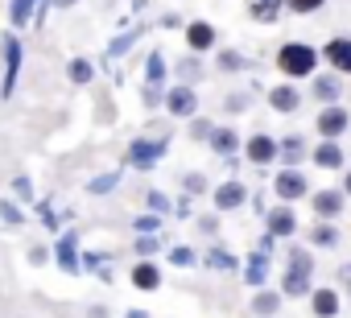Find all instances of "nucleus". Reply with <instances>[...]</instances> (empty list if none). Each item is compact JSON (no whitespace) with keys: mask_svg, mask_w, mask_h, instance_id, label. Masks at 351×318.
I'll return each mask as SVG.
<instances>
[{"mask_svg":"<svg viewBox=\"0 0 351 318\" xmlns=\"http://www.w3.org/2000/svg\"><path fill=\"white\" fill-rule=\"evenodd\" d=\"M314 62H318V54H314L310 46H302V42H289V46H281V54H277V66H281L285 75H314Z\"/></svg>","mask_w":351,"mask_h":318,"instance_id":"f257e3e1","label":"nucleus"},{"mask_svg":"<svg viewBox=\"0 0 351 318\" xmlns=\"http://www.w3.org/2000/svg\"><path fill=\"white\" fill-rule=\"evenodd\" d=\"M310 269H314V260L302 248H293L289 252V273H285V293H306L310 289Z\"/></svg>","mask_w":351,"mask_h":318,"instance_id":"f03ea898","label":"nucleus"},{"mask_svg":"<svg viewBox=\"0 0 351 318\" xmlns=\"http://www.w3.org/2000/svg\"><path fill=\"white\" fill-rule=\"evenodd\" d=\"M161 153H165V145H161V140H136V145L128 149L132 166H153V162H157Z\"/></svg>","mask_w":351,"mask_h":318,"instance_id":"7ed1b4c3","label":"nucleus"},{"mask_svg":"<svg viewBox=\"0 0 351 318\" xmlns=\"http://www.w3.org/2000/svg\"><path fill=\"white\" fill-rule=\"evenodd\" d=\"M343 128H347V112H343V108H326V112L318 116V132H322L326 140H335Z\"/></svg>","mask_w":351,"mask_h":318,"instance_id":"20e7f679","label":"nucleus"},{"mask_svg":"<svg viewBox=\"0 0 351 318\" xmlns=\"http://www.w3.org/2000/svg\"><path fill=\"white\" fill-rule=\"evenodd\" d=\"M277 195H281V199H302V195H306V178H302L298 170L277 174Z\"/></svg>","mask_w":351,"mask_h":318,"instance_id":"39448f33","label":"nucleus"},{"mask_svg":"<svg viewBox=\"0 0 351 318\" xmlns=\"http://www.w3.org/2000/svg\"><path fill=\"white\" fill-rule=\"evenodd\" d=\"M326 58H330L335 71H347V75H351V42H347V38L326 42Z\"/></svg>","mask_w":351,"mask_h":318,"instance_id":"423d86ee","label":"nucleus"},{"mask_svg":"<svg viewBox=\"0 0 351 318\" xmlns=\"http://www.w3.org/2000/svg\"><path fill=\"white\" fill-rule=\"evenodd\" d=\"M165 103H169L173 116H191V112H195V91H191V87H173Z\"/></svg>","mask_w":351,"mask_h":318,"instance_id":"0eeeda50","label":"nucleus"},{"mask_svg":"<svg viewBox=\"0 0 351 318\" xmlns=\"http://www.w3.org/2000/svg\"><path fill=\"white\" fill-rule=\"evenodd\" d=\"M314 211H318L322 219L339 215V211H343V195H339V191H318V195H314Z\"/></svg>","mask_w":351,"mask_h":318,"instance_id":"6e6552de","label":"nucleus"},{"mask_svg":"<svg viewBox=\"0 0 351 318\" xmlns=\"http://www.w3.org/2000/svg\"><path fill=\"white\" fill-rule=\"evenodd\" d=\"M186 42H191V50H211V46H215V29L203 25V21H195V25L186 29Z\"/></svg>","mask_w":351,"mask_h":318,"instance_id":"1a4fd4ad","label":"nucleus"},{"mask_svg":"<svg viewBox=\"0 0 351 318\" xmlns=\"http://www.w3.org/2000/svg\"><path fill=\"white\" fill-rule=\"evenodd\" d=\"M248 157H252L256 166H265V162H273V157H277V145L269 136H252L248 140Z\"/></svg>","mask_w":351,"mask_h":318,"instance_id":"9d476101","label":"nucleus"},{"mask_svg":"<svg viewBox=\"0 0 351 318\" xmlns=\"http://www.w3.org/2000/svg\"><path fill=\"white\" fill-rule=\"evenodd\" d=\"M314 157H318V166H322V170H335V166H343V149H339L335 140H322Z\"/></svg>","mask_w":351,"mask_h":318,"instance_id":"9b49d317","label":"nucleus"},{"mask_svg":"<svg viewBox=\"0 0 351 318\" xmlns=\"http://www.w3.org/2000/svg\"><path fill=\"white\" fill-rule=\"evenodd\" d=\"M335 310H339V293L335 289H318L314 293V314L318 318H335Z\"/></svg>","mask_w":351,"mask_h":318,"instance_id":"f8f14e48","label":"nucleus"},{"mask_svg":"<svg viewBox=\"0 0 351 318\" xmlns=\"http://www.w3.org/2000/svg\"><path fill=\"white\" fill-rule=\"evenodd\" d=\"M215 203H219L223 211H232V207H240V203H244V186H240V182H228V186H219V195H215Z\"/></svg>","mask_w":351,"mask_h":318,"instance_id":"ddd939ff","label":"nucleus"},{"mask_svg":"<svg viewBox=\"0 0 351 318\" xmlns=\"http://www.w3.org/2000/svg\"><path fill=\"white\" fill-rule=\"evenodd\" d=\"M269 103H273L277 112H293V108H298V91H293V87H277V91H269Z\"/></svg>","mask_w":351,"mask_h":318,"instance_id":"4468645a","label":"nucleus"},{"mask_svg":"<svg viewBox=\"0 0 351 318\" xmlns=\"http://www.w3.org/2000/svg\"><path fill=\"white\" fill-rule=\"evenodd\" d=\"M269 232H273V236H289V232H293V215H289L285 207H277V211L269 215Z\"/></svg>","mask_w":351,"mask_h":318,"instance_id":"2eb2a0df","label":"nucleus"},{"mask_svg":"<svg viewBox=\"0 0 351 318\" xmlns=\"http://www.w3.org/2000/svg\"><path fill=\"white\" fill-rule=\"evenodd\" d=\"M17 71H21V50H17V42H9V75H5V95L13 91V83H17Z\"/></svg>","mask_w":351,"mask_h":318,"instance_id":"dca6fc26","label":"nucleus"},{"mask_svg":"<svg viewBox=\"0 0 351 318\" xmlns=\"http://www.w3.org/2000/svg\"><path fill=\"white\" fill-rule=\"evenodd\" d=\"M132 281H136V289H157V269L153 265H136V273H132Z\"/></svg>","mask_w":351,"mask_h":318,"instance_id":"f3484780","label":"nucleus"},{"mask_svg":"<svg viewBox=\"0 0 351 318\" xmlns=\"http://www.w3.org/2000/svg\"><path fill=\"white\" fill-rule=\"evenodd\" d=\"M248 5H252V17L273 21V17H277V9H281V0H248Z\"/></svg>","mask_w":351,"mask_h":318,"instance_id":"a211bd4d","label":"nucleus"},{"mask_svg":"<svg viewBox=\"0 0 351 318\" xmlns=\"http://www.w3.org/2000/svg\"><path fill=\"white\" fill-rule=\"evenodd\" d=\"M161 79H165V62H161V54H153L149 58V99H153V91H157Z\"/></svg>","mask_w":351,"mask_h":318,"instance_id":"6ab92c4d","label":"nucleus"},{"mask_svg":"<svg viewBox=\"0 0 351 318\" xmlns=\"http://www.w3.org/2000/svg\"><path fill=\"white\" fill-rule=\"evenodd\" d=\"M244 277H248L252 285H261V281H265V252H256V256L248 260V273H244Z\"/></svg>","mask_w":351,"mask_h":318,"instance_id":"aec40b11","label":"nucleus"},{"mask_svg":"<svg viewBox=\"0 0 351 318\" xmlns=\"http://www.w3.org/2000/svg\"><path fill=\"white\" fill-rule=\"evenodd\" d=\"M58 260H62V269H75V236H66L58 244Z\"/></svg>","mask_w":351,"mask_h":318,"instance_id":"412c9836","label":"nucleus"},{"mask_svg":"<svg viewBox=\"0 0 351 318\" xmlns=\"http://www.w3.org/2000/svg\"><path fill=\"white\" fill-rule=\"evenodd\" d=\"M71 79H75V83H87V79H91V62L75 58V62H71Z\"/></svg>","mask_w":351,"mask_h":318,"instance_id":"4be33fe9","label":"nucleus"},{"mask_svg":"<svg viewBox=\"0 0 351 318\" xmlns=\"http://www.w3.org/2000/svg\"><path fill=\"white\" fill-rule=\"evenodd\" d=\"M211 145H215L219 153H232V149H236V132H228V128H223V132H215V140H211Z\"/></svg>","mask_w":351,"mask_h":318,"instance_id":"5701e85b","label":"nucleus"},{"mask_svg":"<svg viewBox=\"0 0 351 318\" xmlns=\"http://www.w3.org/2000/svg\"><path fill=\"white\" fill-rule=\"evenodd\" d=\"M277 302H281L277 293H261V297H256L252 306H256V314H273V310H277Z\"/></svg>","mask_w":351,"mask_h":318,"instance_id":"b1692460","label":"nucleus"},{"mask_svg":"<svg viewBox=\"0 0 351 318\" xmlns=\"http://www.w3.org/2000/svg\"><path fill=\"white\" fill-rule=\"evenodd\" d=\"M314 91H318V99H335V95H339V83H335V79H318Z\"/></svg>","mask_w":351,"mask_h":318,"instance_id":"393cba45","label":"nucleus"},{"mask_svg":"<svg viewBox=\"0 0 351 318\" xmlns=\"http://www.w3.org/2000/svg\"><path fill=\"white\" fill-rule=\"evenodd\" d=\"M285 5L293 13H314V9H322V0H285Z\"/></svg>","mask_w":351,"mask_h":318,"instance_id":"a878e982","label":"nucleus"},{"mask_svg":"<svg viewBox=\"0 0 351 318\" xmlns=\"http://www.w3.org/2000/svg\"><path fill=\"white\" fill-rule=\"evenodd\" d=\"M29 9H34V0H17V5H13V21H17V25L29 21Z\"/></svg>","mask_w":351,"mask_h":318,"instance_id":"bb28decb","label":"nucleus"},{"mask_svg":"<svg viewBox=\"0 0 351 318\" xmlns=\"http://www.w3.org/2000/svg\"><path fill=\"white\" fill-rule=\"evenodd\" d=\"M302 153H306V149H302V136H289V140H285V157H289V162H298Z\"/></svg>","mask_w":351,"mask_h":318,"instance_id":"cd10ccee","label":"nucleus"},{"mask_svg":"<svg viewBox=\"0 0 351 318\" xmlns=\"http://www.w3.org/2000/svg\"><path fill=\"white\" fill-rule=\"evenodd\" d=\"M112 186H116V174H108V178H95V182H91V191H95V195H99V191H112Z\"/></svg>","mask_w":351,"mask_h":318,"instance_id":"c85d7f7f","label":"nucleus"},{"mask_svg":"<svg viewBox=\"0 0 351 318\" xmlns=\"http://www.w3.org/2000/svg\"><path fill=\"white\" fill-rule=\"evenodd\" d=\"M335 240H339V236H335L330 228H318V232H314V244H335Z\"/></svg>","mask_w":351,"mask_h":318,"instance_id":"c756f323","label":"nucleus"},{"mask_svg":"<svg viewBox=\"0 0 351 318\" xmlns=\"http://www.w3.org/2000/svg\"><path fill=\"white\" fill-rule=\"evenodd\" d=\"M207 260H211V265H219V269H232V265H236V260H232V256H223V252H211Z\"/></svg>","mask_w":351,"mask_h":318,"instance_id":"7c9ffc66","label":"nucleus"},{"mask_svg":"<svg viewBox=\"0 0 351 318\" xmlns=\"http://www.w3.org/2000/svg\"><path fill=\"white\" fill-rule=\"evenodd\" d=\"M195 256H191V248H173V265H191Z\"/></svg>","mask_w":351,"mask_h":318,"instance_id":"2f4dec72","label":"nucleus"},{"mask_svg":"<svg viewBox=\"0 0 351 318\" xmlns=\"http://www.w3.org/2000/svg\"><path fill=\"white\" fill-rule=\"evenodd\" d=\"M149 207L153 211H165V195H149Z\"/></svg>","mask_w":351,"mask_h":318,"instance_id":"473e14b6","label":"nucleus"},{"mask_svg":"<svg viewBox=\"0 0 351 318\" xmlns=\"http://www.w3.org/2000/svg\"><path fill=\"white\" fill-rule=\"evenodd\" d=\"M347 195H351V174H347Z\"/></svg>","mask_w":351,"mask_h":318,"instance_id":"72a5a7b5","label":"nucleus"},{"mask_svg":"<svg viewBox=\"0 0 351 318\" xmlns=\"http://www.w3.org/2000/svg\"><path fill=\"white\" fill-rule=\"evenodd\" d=\"M58 5H75V0H58Z\"/></svg>","mask_w":351,"mask_h":318,"instance_id":"f704fd0d","label":"nucleus"},{"mask_svg":"<svg viewBox=\"0 0 351 318\" xmlns=\"http://www.w3.org/2000/svg\"><path fill=\"white\" fill-rule=\"evenodd\" d=\"M132 318H145V314H132Z\"/></svg>","mask_w":351,"mask_h":318,"instance_id":"c9c22d12","label":"nucleus"}]
</instances>
